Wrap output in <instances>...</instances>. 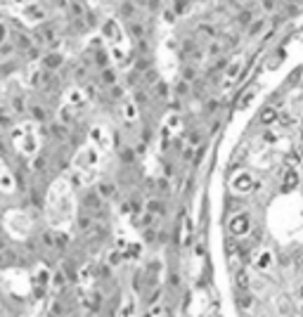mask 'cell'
Instances as JSON below:
<instances>
[{"label": "cell", "instance_id": "obj_2", "mask_svg": "<svg viewBox=\"0 0 303 317\" xmlns=\"http://www.w3.org/2000/svg\"><path fill=\"white\" fill-rule=\"evenodd\" d=\"M296 182H299V173H296L294 168H289V171H286V177H285V187L291 190V187H296Z\"/></svg>", "mask_w": 303, "mask_h": 317}, {"label": "cell", "instance_id": "obj_5", "mask_svg": "<svg viewBox=\"0 0 303 317\" xmlns=\"http://www.w3.org/2000/svg\"><path fill=\"white\" fill-rule=\"evenodd\" d=\"M267 265H270V256H263V258H261V263H258V267H267Z\"/></svg>", "mask_w": 303, "mask_h": 317}, {"label": "cell", "instance_id": "obj_8", "mask_svg": "<svg viewBox=\"0 0 303 317\" xmlns=\"http://www.w3.org/2000/svg\"><path fill=\"white\" fill-rule=\"evenodd\" d=\"M301 294H303V289H301Z\"/></svg>", "mask_w": 303, "mask_h": 317}, {"label": "cell", "instance_id": "obj_1", "mask_svg": "<svg viewBox=\"0 0 303 317\" xmlns=\"http://www.w3.org/2000/svg\"><path fill=\"white\" fill-rule=\"evenodd\" d=\"M232 232H234V234H244V232H249V218H247V215L234 218V220H232Z\"/></svg>", "mask_w": 303, "mask_h": 317}, {"label": "cell", "instance_id": "obj_4", "mask_svg": "<svg viewBox=\"0 0 303 317\" xmlns=\"http://www.w3.org/2000/svg\"><path fill=\"white\" fill-rule=\"evenodd\" d=\"M263 24H266V21H263V19H258V21H256V24H251L249 34H251V35H256V34H258V31H261V29H263Z\"/></svg>", "mask_w": 303, "mask_h": 317}, {"label": "cell", "instance_id": "obj_6", "mask_svg": "<svg viewBox=\"0 0 303 317\" xmlns=\"http://www.w3.org/2000/svg\"><path fill=\"white\" fill-rule=\"evenodd\" d=\"M5 40V26H0V43Z\"/></svg>", "mask_w": 303, "mask_h": 317}, {"label": "cell", "instance_id": "obj_7", "mask_svg": "<svg viewBox=\"0 0 303 317\" xmlns=\"http://www.w3.org/2000/svg\"><path fill=\"white\" fill-rule=\"evenodd\" d=\"M301 140H303V130H301Z\"/></svg>", "mask_w": 303, "mask_h": 317}, {"label": "cell", "instance_id": "obj_3", "mask_svg": "<svg viewBox=\"0 0 303 317\" xmlns=\"http://www.w3.org/2000/svg\"><path fill=\"white\" fill-rule=\"evenodd\" d=\"M64 62V57L62 54H57V53H50V57L45 59V64H48V69H57L59 64Z\"/></svg>", "mask_w": 303, "mask_h": 317}]
</instances>
